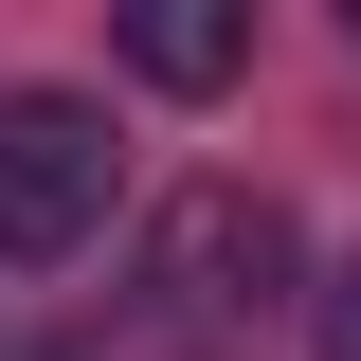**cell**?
I'll list each match as a JSON object with an SVG mask.
<instances>
[{"instance_id":"cell-1","label":"cell","mask_w":361,"mask_h":361,"mask_svg":"<svg viewBox=\"0 0 361 361\" xmlns=\"http://www.w3.org/2000/svg\"><path fill=\"white\" fill-rule=\"evenodd\" d=\"M109 217V109L90 90H0V253H73Z\"/></svg>"},{"instance_id":"cell-2","label":"cell","mask_w":361,"mask_h":361,"mask_svg":"<svg viewBox=\"0 0 361 361\" xmlns=\"http://www.w3.org/2000/svg\"><path fill=\"white\" fill-rule=\"evenodd\" d=\"M145 289H180L199 325L271 307V289H289V217H271V199H235V180H199V199L163 217V253H145Z\"/></svg>"},{"instance_id":"cell-3","label":"cell","mask_w":361,"mask_h":361,"mask_svg":"<svg viewBox=\"0 0 361 361\" xmlns=\"http://www.w3.org/2000/svg\"><path fill=\"white\" fill-rule=\"evenodd\" d=\"M235 54H253L235 0H145V18H127V73H145V90H217Z\"/></svg>"},{"instance_id":"cell-4","label":"cell","mask_w":361,"mask_h":361,"mask_svg":"<svg viewBox=\"0 0 361 361\" xmlns=\"http://www.w3.org/2000/svg\"><path fill=\"white\" fill-rule=\"evenodd\" d=\"M325 361H361V271H343V289H325Z\"/></svg>"}]
</instances>
